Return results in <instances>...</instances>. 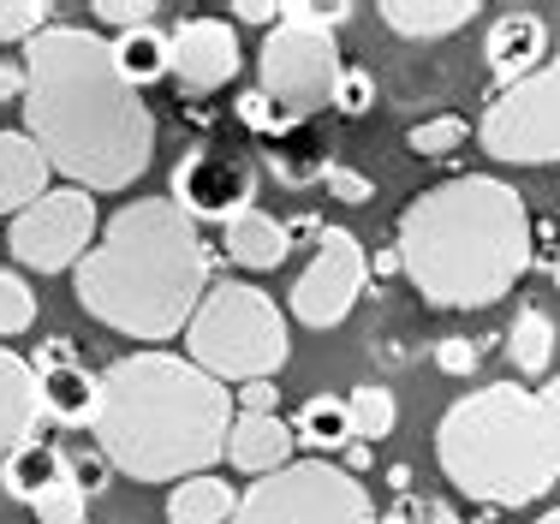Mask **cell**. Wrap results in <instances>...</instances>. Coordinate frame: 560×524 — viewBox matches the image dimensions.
Returning <instances> with one entry per match:
<instances>
[{
  "label": "cell",
  "instance_id": "cell-10",
  "mask_svg": "<svg viewBox=\"0 0 560 524\" xmlns=\"http://www.w3.org/2000/svg\"><path fill=\"white\" fill-rule=\"evenodd\" d=\"M96 238H102L96 197L78 191V185H55V191L36 197L24 214H12V226H7L12 263L36 268V275H72Z\"/></svg>",
  "mask_w": 560,
  "mask_h": 524
},
{
  "label": "cell",
  "instance_id": "cell-34",
  "mask_svg": "<svg viewBox=\"0 0 560 524\" xmlns=\"http://www.w3.org/2000/svg\"><path fill=\"white\" fill-rule=\"evenodd\" d=\"M370 107H376V78H370L364 66H346L340 84H335V114L340 119H364Z\"/></svg>",
  "mask_w": 560,
  "mask_h": 524
},
{
  "label": "cell",
  "instance_id": "cell-30",
  "mask_svg": "<svg viewBox=\"0 0 560 524\" xmlns=\"http://www.w3.org/2000/svg\"><path fill=\"white\" fill-rule=\"evenodd\" d=\"M55 24V7L48 0H0V43H31Z\"/></svg>",
  "mask_w": 560,
  "mask_h": 524
},
{
  "label": "cell",
  "instance_id": "cell-12",
  "mask_svg": "<svg viewBox=\"0 0 560 524\" xmlns=\"http://www.w3.org/2000/svg\"><path fill=\"white\" fill-rule=\"evenodd\" d=\"M167 197L191 214L197 226H203V221H221L226 226L233 214L257 209V167H250V155H238V150L197 143V150L179 155Z\"/></svg>",
  "mask_w": 560,
  "mask_h": 524
},
{
  "label": "cell",
  "instance_id": "cell-44",
  "mask_svg": "<svg viewBox=\"0 0 560 524\" xmlns=\"http://www.w3.org/2000/svg\"><path fill=\"white\" fill-rule=\"evenodd\" d=\"M430 524H501V519H453L447 506H430Z\"/></svg>",
  "mask_w": 560,
  "mask_h": 524
},
{
  "label": "cell",
  "instance_id": "cell-29",
  "mask_svg": "<svg viewBox=\"0 0 560 524\" xmlns=\"http://www.w3.org/2000/svg\"><path fill=\"white\" fill-rule=\"evenodd\" d=\"M36 322V292L31 280L19 275V268H0V340H12V334H31Z\"/></svg>",
  "mask_w": 560,
  "mask_h": 524
},
{
  "label": "cell",
  "instance_id": "cell-28",
  "mask_svg": "<svg viewBox=\"0 0 560 524\" xmlns=\"http://www.w3.org/2000/svg\"><path fill=\"white\" fill-rule=\"evenodd\" d=\"M465 138H471V126L459 114H435V119H418L406 131V150L418 161H447L453 150H465Z\"/></svg>",
  "mask_w": 560,
  "mask_h": 524
},
{
  "label": "cell",
  "instance_id": "cell-32",
  "mask_svg": "<svg viewBox=\"0 0 560 524\" xmlns=\"http://www.w3.org/2000/svg\"><path fill=\"white\" fill-rule=\"evenodd\" d=\"M31 513H36V524H84L90 519V494L66 477V482H55V489L31 506Z\"/></svg>",
  "mask_w": 560,
  "mask_h": 524
},
{
  "label": "cell",
  "instance_id": "cell-49",
  "mask_svg": "<svg viewBox=\"0 0 560 524\" xmlns=\"http://www.w3.org/2000/svg\"><path fill=\"white\" fill-rule=\"evenodd\" d=\"M537 524H560V506H555V513H542V519H537Z\"/></svg>",
  "mask_w": 560,
  "mask_h": 524
},
{
  "label": "cell",
  "instance_id": "cell-25",
  "mask_svg": "<svg viewBox=\"0 0 560 524\" xmlns=\"http://www.w3.org/2000/svg\"><path fill=\"white\" fill-rule=\"evenodd\" d=\"M114 72L126 78L131 90H150V84H162V78H173V43L155 24H143V31H126V36H114Z\"/></svg>",
  "mask_w": 560,
  "mask_h": 524
},
{
  "label": "cell",
  "instance_id": "cell-26",
  "mask_svg": "<svg viewBox=\"0 0 560 524\" xmlns=\"http://www.w3.org/2000/svg\"><path fill=\"white\" fill-rule=\"evenodd\" d=\"M555 316L537 311V304H518V316L506 322V358H513L518 375H549L555 364Z\"/></svg>",
  "mask_w": 560,
  "mask_h": 524
},
{
  "label": "cell",
  "instance_id": "cell-22",
  "mask_svg": "<svg viewBox=\"0 0 560 524\" xmlns=\"http://www.w3.org/2000/svg\"><path fill=\"white\" fill-rule=\"evenodd\" d=\"M0 482H7L12 501L36 506L55 482H66V447H55V441H24V447L7 453V465H0Z\"/></svg>",
  "mask_w": 560,
  "mask_h": 524
},
{
  "label": "cell",
  "instance_id": "cell-1",
  "mask_svg": "<svg viewBox=\"0 0 560 524\" xmlns=\"http://www.w3.org/2000/svg\"><path fill=\"white\" fill-rule=\"evenodd\" d=\"M24 138L78 191H126L155 161V114L114 72V48L84 24L24 43Z\"/></svg>",
  "mask_w": 560,
  "mask_h": 524
},
{
  "label": "cell",
  "instance_id": "cell-35",
  "mask_svg": "<svg viewBox=\"0 0 560 524\" xmlns=\"http://www.w3.org/2000/svg\"><path fill=\"white\" fill-rule=\"evenodd\" d=\"M90 19L126 36V31H143V24L155 19V0H96V7H90Z\"/></svg>",
  "mask_w": 560,
  "mask_h": 524
},
{
  "label": "cell",
  "instance_id": "cell-46",
  "mask_svg": "<svg viewBox=\"0 0 560 524\" xmlns=\"http://www.w3.org/2000/svg\"><path fill=\"white\" fill-rule=\"evenodd\" d=\"M370 268H376V275H394V268H399V251H382V257L370 263Z\"/></svg>",
  "mask_w": 560,
  "mask_h": 524
},
{
  "label": "cell",
  "instance_id": "cell-11",
  "mask_svg": "<svg viewBox=\"0 0 560 524\" xmlns=\"http://www.w3.org/2000/svg\"><path fill=\"white\" fill-rule=\"evenodd\" d=\"M364 280H370V257H364V245H358V233L352 226H323L316 257L299 268V280H292V292H287V311H292V322L328 334L352 316L358 299H364Z\"/></svg>",
  "mask_w": 560,
  "mask_h": 524
},
{
  "label": "cell",
  "instance_id": "cell-48",
  "mask_svg": "<svg viewBox=\"0 0 560 524\" xmlns=\"http://www.w3.org/2000/svg\"><path fill=\"white\" fill-rule=\"evenodd\" d=\"M549 280H555V292H560V257H555V268H549Z\"/></svg>",
  "mask_w": 560,
  "mask_h": 524
},
{
  "label": "cell",
  "instance_id": "cell-5",
  "mask_svg": "<svg viewBox=\"0 0 560 524\" xmlns=\"http://www.w3.org/2000/svg\"><path fill=\"white\" fill-rule=\"evenodd\" d=\"M435 465L465 501L530 506L560 482V429L542 411L537 387L489 382L477 394L453 399L435 423Z\"/></svg>",
  "mask_w": 560,
  "mask_h": 524
},
{
  "label": "cell",
  "instance_id": "cell-23",
  "mask_svg": "<svg viewBox=\"0 0 560 524\" xmlns=\"http://www.w3.org/2000/svg\"><path fill=\"white\" fill-rule=\"evenodd\" d=\"M292 435H299V447H311V459H335L352 447V406L340 394H311L292 418Z\"/></svg>",
  "mask_w": 560,
  "mask_h": 524
},
{
  "label": "cell",
  "instance_id": "cell-8",
  "mask_svg": "<svg viewBox=\"0 0 560 524\" xmlns=\"http://www.w3.org/2000/svg\"><path fill=\"white\" fill-rule=\"evenodd\" d=\"M477 143L501 161V167H549L560 161V36L555 54L525 78V84L501 90L477 119Z\"/></svg>",
  "mask_w": 560,
  "mask_h": 524
},
{
  "label": "cell",
  "instance_id": "cell-2",
  "mask_svg": "<svg viewBox=\"0 0 560 524\" xmlns=\"http://www.w3.org/2000/svg\"><path fill=\"white\" fill-rule=\"evenodd\" d=\"M537 221L495 173H459L418 191L399 214V275L435 311H489L525 280Z\"/></svg>",
  "mask_w": 560,
  "mask_h": 524
},
{
  "label": "cell",
  "instance_id": "cell-39",
  "mask_svg": "<svg viewBox=\"0 0 560 524\" xmlns=\"http://www.w3.org/2000/svg\"><path fill=\"white\" fill-rule=\"evenodd\" d=\"M31 364H36V375H43V370H66V364H78V352H72V340H66V334H48V340L36 346Z\"/></svg>",
  "mask_w": 560,
  "mask_h": 524
},
{
  "label": "cell",
  "instance_id": "cell-4",
  "mask_svg": "<svg viewBox=\"0 0 560 524\" xmlns=\"http://www.w3.org/2000/svg\"><path fill=\"white\" fill-rule=\"evenodd\" d=\"M233 387L179 352H126L102 370L96 447L131 482H185L226 459Z\"/></svg>",
  "mask_w": 560,
  "mask_h": 524
},
{
  "label": "cell",
  "instance_id": "cell-18",
  "mask_svg": "<svg viewBox=\"0 0 560 524\" xmlns=\"http://www.w3.org/2000/svg\"><path fill=\"white\" fill-rule=\"evenodd\" d=\"M55 167L24 131H0V214H24L36 197L55 191Z\"/></svg>",
  "mask_w": 560,
  "mask_h": 524
},
{
  "label": "cell",
  "instance_id": "cell-16",
  "mask_svg": "<svg viewBox=\"0 0 560 524\" xmlns=\"http://www.w3.org/2000/svg\"><path fill=\"white\" fill-rule=\"evenodd\" d=\"M36 423H43V375H36L31 358L0 346V459L12 447H24L36 435Z\"/></svg>",
  "mask_w": 560,
  "mask_h": 524
},
{
  "label": "cell",
  "instance_id": "cell-43",
  "mask_svg": "<svg viewBox=\"0 0 560 524\" xmlns=\"http://www.w3.org/2000/svg\"><path fill=\"white\" fill-rule=\"evenodd\" d=\"M537 399H542V411H549V418H555V429H560V375H555L549 387H537Z\"/></svg>",
  "mask_w": 560,
  "mask_h": 524
},
{
  "label": "cell",
  "instance_id": "cell-13",
  "mask_svg": "<svg viewBox=\"0 0 560 524\" xmlns=\"http://www.w3.org/2000/svg\"><path fill=\"white\" fill-rule=\"evenodd\" d=\"M173 43V78L185 90H221L238 78L245 66V48H238V24L226 19H179V31L167 36Z\"/></svg>",
  "mask_w": 560,
  "mask_h": 524
},
{
  "label": "cell",
  "instance_id": "cell-41",
  "mask_svg": "<svg viewBox=\"0 0 560 524\" xmlns=\"http://www.w3.org/2000/svg\"><path fill=\"white\" fill-rule=\"evenodd\" d=\"M0 102H19V107H24V60H7V66H0Z\"/></svg>",
  "mask_w": 560,
  "mask_h": 524
},
{
  "label": "cell",
  "instance_id": "cell-27",
  "mask_svg": "<svg viewBox=\"0 0 560 524\" xmlns=\"http://www.w3.org/2000/svg\"><path fill=\"white\" fill-rule=\"evenodd\" d=\"M346 406H352V441L376 447V441H388V435H394V423H399V399H394V387L364 382V387H352V394H346Z\"/></svg>",
  "mask_w": 560,
  "mask_h": 524
},
{
  "label": "cell",
  "instance_id": "cell-14",
  "mask_svg": "<svg viewBox=\"0 0 560 524\" xmlns=\"http://www.w3.org/2000/svg\"><path fill=\"white\" fill-rule=\"evenodd\" d=\"M542 54H549V24L537 19V12H501L495 24H489V43H483V60H489V78H495V96L513 84H525L530 72L542 66Z\"/></svg>",
  "mask_w": 560,
  "mask_h": 524
},
{
  "label": "cell",
  "instance_id": "cell-45",
  "mask_svg": "<svg viewBox=\"0 0 560 524\" xmlns=\"http://www.w3.org/2000/svg\"><path fill=\"white\" fill-rule=\"evenodd\" d=\"M388 489L394 494H411V471H406V465H394V471H388Z\"/></svg>",
  "mask_w": 560,
  "mask_h": 524
},
{
  "label": "cell",
  "instance_id": "cell-31",
  "mask_svg": "<svg viewBox=\"0 0 560 524\" xmlns=\"http://www.w3.org/2000/svg\"><path fill=\"white\" fill-rule=\"evenodd\" d=\"M233 107H238V119H245V126L257 131L262 143H275L280 131H292V126H299V119H292V114H287V107H280L275 96H262L257 84H250V90H245V96H238Z\"/></svg>",
  "mask_w": 560,
  "mask_h": 524
},
{
  "label": "cell",
  "instance_id": "cell-40",
  "mask_svg": "<svg viewBox=\"0 0 560 524\" xmlns=\"http://www.w3.org/2000/svg\"><path fill=\"white\" fill-rule=\"evenodd\" d=\"M233 24H262V31H275L280 0H233Z\"/></svg>",
  "mask_w": 560,
  "mask_h": 524
},
{
  "label": "cell",
  "instance_id": "cell-37",
  "mask_svg": "<svg viewBox=\"0 0 560 524\" xmlns=\"http://www.w3.org/2000/svg\"><path fill=\"white\" fill-rule=\"evenodd\" d=\"M323 185H328V197H340V203H370V197H376V185H370L358 167H346V161H335V167H328Z\"/></svg>",
  "mask_w": 560,
  "mask_h": 524
},
{
  "label": "cell",
  "instance_id": "cell-17",
  "mask_svg": "<svg viewBox=\"0 0 560 524\" xmlns=\"http://www.w3.org/2000/svg\"><path fill=\"white\" fill-rule=\"evenodd\" d=\"M262 161H269V173L280 185H292V191H311V185L328 179V167H335V155H328V138L316 119H299L292 131H280V138L262 150Z\"/></svg>",
  "mask_w": 560,
  "mask_h": 524
},
{
  "label": "cell",
  "instance_id": "cell-24",
  "mask_svg": "<svg viewBox=\"0 0 560 524\" xmlns=\"http://www.w3.org/2000/svg\"><path fill=\"white\" fill-rule=\"evenodd\" d=\"M233 513H238V494L215 471L185 477L167 489V524H233Z\"/></svg>",
  "mask_w": 560,
  "mask_h": 524
},
{
  "label": "cell",
  "instance_id": "cell-38",
  "mask_svg": "<svg viewBox=\"0 0 560 524\" xmlns=\"http://www.w3.org/2000/svg\"><path fill=\"white\" fill-rule=\"evenodd\" d=\"M233 399H238L245 418H269V411H280V387L275 382H245V387H233Z\"/></svg>",
  "mask_w": 560,
  "mask_h": 524
},
{
  "label": "cell",
  "instance_id": "cell-20",
  "mask_svg": "<svg viewBox=\"0 0 560 524\" xmlns=\"http://www.w3.org/2000/svg\"><path fill=\"white\" fill-rule=\"evenodd\" d=\"M477 19V0H382V24L411 43H442Z\"/></svg>",
  "mask_w": 560,
  "mask_h": 524
},
{
  "label": "cell",
  "instance_id": "cell-42",
  "mask_svg": "<svg viewBox=\"0 0 560 524\" xmlns=\"http://www.w3.org/2000/svg\"><path fill=\"white\" fill-rule=\"evenodd\" d=\"M287 233L292 238H323V221H316V214H299V221H287Z\"/></svg>",
  "mask_w": 560,
  "mask_h": 524
},
{
  "label": "cell",
  "instance_id": "cell-21",
  "mask_svg": "<svg viewBox=\"0 0 560 524\" xmlns=\"http://www.w3.org/2000/svg\"><path fill=\"white\" fill-rule=\"evenodd\" d=\"M102 411V375H90L84 364L43 370V418H55L60 429H96Z\"/></svg>",
  "mask_w": 560,
  "mask_h": 524
},
{
  "label": "cell",
  "instance_id": "cell-15",
  "mask_svg": "<svg viewBox=\"0 0 560 524\" xmlns=\"http://www.w3.org/2000/svg\"><path fill=\"white\" fill-rule=\"evenodd\" d=\"M226 459H233V471H245V477L287 471V465L299 459L292 418H280V411H269V418H245V411H238L233 429H226Z\"/></svg>",
  "mask_w": 560,
  "mask_h": 524
},
{
  "label": "cell",
  "instance_id": "cell-6",
  "mask_svg": "<svg viewBox=\"0 0 560 524\" xmlns=\"http://www.w3.org/2000/svg\"><path fill=\"white\" fill-rule=\"evenodd\" d=\"M185 358L203 375L226 387L245 382H275L292 358V328L280 304L250 280H215L185 328Z\"/></svg>",
  "mask_w": 560,
  "mask_h": 524
},
{
  "label": "cell",
  "instance_id": "cell-19",
  "mask_svg": "<svg viewBox=\"0 0 560 524\" xmlns=\"http://www.w3.org/2000/svg\"><path fill=\"white\" fill-rule=\"evenodd\" d=\"M221 251L238 268H250V275H269V268H280L292 257V233H287V221H275V214L245 209V214H233V221L221 226Z\"/></svg>",
  "mask_w": 560,
  "mask_h": 524
},
{
  "label": "cell",
  "instance_id": "cell-36",
  "mask_svg": "<svg viewBox=\"0 0 560 524\" xmlns=\"http://www.w3.org/2000/svg\"><path fill=\"white\" fill-rule=\"evenodd\" d=\"M477 364H483V346L471 334H442L435 340V370L442 375H477Z\"/></svg>",
  "mask_w": 560,
  "mask_h": 524
},
{
  "label": "cell",
  "instance_id": "cell-9",
  "mask_svg": "<svg viewBox=\"0 0 560 524\" xmlns=\"http://www.w3.org/2000/svg\"><path fill=\"white\" fill-rule=\"evenodd\" d=\"M346 60L335 48V31H311V24L280 19L257 48V90L275 96L292 119H316L323 107H335Z\"/></svg>",
  "mask_w": 560,
  "mask_h": 524
},
{
  "label": "cell",
  "instance_id": "cell-7",
  "mask_svg": "<svg viewBox=\"0 0 560 524\" xmlns=\"http://www.w3.org/2000/svg\"><path fill=\"white\" fill-rule=\"evenodd\" d=\"M233 524H370V489L335 459H292L238 494Z\"/></svg>",
  "mask_w": 560,
  "mask_h": 524
},
{
  "label": "cell",
  "instance_id": "cell-3",
  "mask_svg": "<svg viewBox=\"0 0 560 524\" xmlns=\"http://www.w3.org/2000/svg\"><path fill=\"white\" fill-rule=\"evenodd\" d=\"M215 251L173 197H138L102 221V238L72 268L78 311L126 340H173L191 328Z\"/></svg>",
  "mask_w": 560,
  "mask_h": 524
},
{
  "label": "cell",
  "instance_id": "cell-33",
  "mask_svg": "<svg viewBox=\"0 0 560 524\" xmlns=\"http://www.w3.org/2000/svg\"><path fill=\"white\" fill-rule=\"evenodd\" d=\"M66 477L96 501V494L114 482V465H108V453H102V447H66Z\"/></svg>",
  "mask_w": 560,
  "mask_h": 524
},
{
  "label": "cell",
  "instance_id": "cell-47",
  "mask_svg": "<svg viewBox=\"0 0 560 524\" xmlns=\"http://www.w3.org/2000/svg\"><path fill=\"white\" fill-rule=\"evenodd\" d=\"M370 524H411V513H382V519H370Z\"/></svg>",
  "mask_w": 560,
  "mask_h": 524
}]
</instances>
